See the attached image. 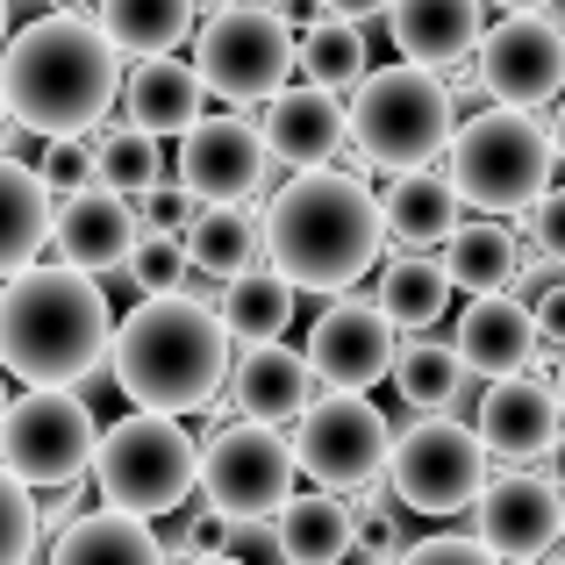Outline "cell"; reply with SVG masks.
I'll use <instances>...</instances> for the list:
<instances>
[{"instance_id": "cell-26", "label": "cell", "mask_w": 565, "mask_h": 565, "mask_svg": "<svg viewBox=\"0 0 565 565\" xmlns=\"http://www.w3.org/2000/svg\"><path fill=\"white\" fill-rule=\"evenodd\" d=\"M51 193H43L36 166H22V158H0V279L29 273V265L43 258V244H51Z\"/></svg>"}, {"instance_id": "cell-53", "label": "cell", "mask_w": 565, "mask_h": 565, "mask_svg": "<svg viewBox=\"0 0 565 565\" xmlns=\"http://www.w3.org/2000/svg\"><path fill=\"white\" fill-rule=\"evenodd\" d=\"M258 8H279V0H258Z\"/></svg>"}, {"instance_id": "cell-6", "label": "cell", "mask_w": 565, "mask_h": 565, "mask_svg": "<svg viewBox=\"0 0 565 565\" xmlns=\"http://www.w3.org/2000/svg\"><path fill=\"white\" fill-rule=\"evenodd\" d=\"M344 137L365 166L394 172V180L401 172H429L458 137V100H451L444 79H429V72H415V65H380V72H365V86L351 94Z\"/></svg>"}, {"instance_id": "cell-40", "label": "cell", "mask_w": 565, "mask_h": 565, "mask_svg": "<svg viewBox=\"0 0 565 565\" xmlns=\"http://www.w3.org/2000/svg\"><path fill=\"white\" fill-rule=\"evenodd\" d=\"M193 215H201V201H193L180 180H158V186L137 201L143 236H186V230H193Z\"/></svg>"}, {"instance_id": "cell-10", "label": "cell", "mask_w": 565, "mask_h": 565, "mask_svg": "<svg viewBox=\"0 0 565 565\" xmlns=\"http://www.w3.org/2000/svg\"><path fill=\"white\" fill-rule=\"evenodd\" d=\"M94 408L79 394H22L0 415V472L29 487V494H65L94 472Z\"/></svg>"}, {"instance_id": "cell-42", "label": "cell", "mask_w": 565, "mask_h": 565, "mask_svg": "<svg viewBox=\"0 0 565 565\" xmlns=\"http://www.w3.org/2000/svg\"><path fill=\"white\" fill-rule=\"evenodd\" d=\"M394 565H501L487 544H472V537H423V544H408Z\"/></svg>"}, {"instance_id": "cell-4", "label": "cell", "mask_w": 565, "mask_h": 565, "mask_svg": "<svg viewBox=\"0 0 565 565\" xmlns=\"http://www.w3.org/2000/svg\"><path fill=\"white\" fill-rule=\"evenodd\" d=\"M108 373L129 394L137 415H186L207 408L230 380V337H222L215 308L166 294V301H137L115 322Z\"/></svg>"}, {"instance_id": "cell-29", "label": "cell", "mask_w": 565, "mask_h": 565, "mask_svg": "<svg viewBox=\"0 0 565 565\" xmlns=\"http://www.w3.org/2000/svg\"><path fill=\"white\" fill-rule=\"evenodd\" d=\"M373 308L386 316V330H415L429 337L444 322V308H451V279H444L437 258H386L380 279H373Z\"/></svg>"}, {"instance_id": "cell-15", "label": "cell", "mask_w": 565, "mask_h": 565, "mask_svg": "<svg viewBox=\"0 0 565 565\" xmlns=\"http://www.w3.org/2000/svg\"><path fill=\"white\" fill-rule=\"evenodd\" d=\"M265 143H258V122L250 115H236V108H222V115H201V122L180 137V180L201 207H244L250 193L265 186Z\"/></svg>"}, {"instance_id": "cell-54", "label": "cell", "mask_w": 565, "mask_h": 565, "mask_svg": "<svg viewBox=\"0 0 565 565\" xmlns=\"http://www.w3.org/2000/svg\"><path fill=\"white\" fill-rule=\"evenodd\" d=\"M558 36H565V22H558Z\"/></svg>"}, {"instance_id": "cell-52", "label": "cell", "mask_w": 565, "mask_h": 565, "mask_svg": "<svg viewBox=\"0 0 565 565\" xmlns=\"http://www.w3.org/2000/svg\"><path fill=\"white\" fill-rule=\"evenodd\" d=\"M0 415H8V380H0Z\"/></svg>"}, {"instance_id": "cell-24", "label": "cell", "mask_w": 565, "mask_h": 565, "mask_svg": "<svg viewBox=\"0 0 565 565\" xmlns=\"http://www.w3.org/2000/svg\"><path fill=\"white\" fill-rule=\"evenodd\" d=\"M86 22L115 57L151 65V57H180V43L201 29V0H94Z\"/></svg>"}, {"instance_id": "cell-14", "label": "cell", "mask_w": 565, "mask_h": 565, "mask_svg": "<svg viewBox=\"0 0 565 565\" xmlns=\"http://www.w3.org/2000/svg\"><path fill=\"white\" fill-rule=\"evenodd\" d=\"M394 330H386V316L373 301H322V316L308 322V373H316V394H359L365 386H380L394 373Z\"/></svg>"}, {"instance_id": "cell-23", "label": "cell", "mask_w": 565, "mask_h": 565, "mask_svg": "<svg viewBox=\"0 0 565 565\" xmlns=\"http://www.w3.org/2000/svg\"><path fill=\"white\" fill-rule=\"evenodd\" d=\"M122 115H129V129H143V137H158V143L186 137V129L207 115V86H201V72H193L186 57H151V65H129Z\"/></svg>"}, {"instance_id": "cell-27", "label": "cell", "mask_w": 565, "mask_h": 565, "mask_svg": "<svg viewBox=\"0 0 565 565\" xmlns=\"http://www.w3.org/2000/svg\"><path fill=\"white\" fill-rule=\"evenodd\" d=\"M294 301H301V294H294L287 279H273L265 265H250L244 279H230V287L215 294V322H222V337H230V344L258 351V344H279V337H287Z\"/></svg>"}, {"instance_id": "cell-48", "label": "cell", "mask_w": 565, "mask_h": 565, "mask_svg": "<svg viewBox=\"0 0 565 565\" xmlns=\"http://www.w3.org/2000/svg\"><path fill=\"white\" fill-rule=\"evenodd\" d=\"M552 401H558V415H565V359H558V380H552Z\"/></svg>"}, {"instance_id": "cell-19", "label": "cell", "mask_w": 565, "mask_h": 565, "mask_svg": "<svg viewBox=\"0 0 565 565\" xmlns=\"http://www.w3.org/2000/svg\"><path fill=\"white\" fill-rule=\"evenodd\" d=\"M565 415L552 401V386L544 380H494L480 394V408H472V437H480L487 458H509V472H530V458H544L558 444Z\"/></svg>"}, {"instance_id": "cell-36", "label": "cell", "mask_w": 565, "mask_h": 565, "mask_svg": "<svg viewBox=\"0 0 565 565\" xmlns=\"http://www.w3.org/2000/svg\"><path fill=\"white\" fill-rule=\"evenodd\" d=\"M186 273H193L186 236H137L129 265H122L115 279H100V287L137 294V301H166V294H180V287H186ZM115 294H108V308H115Z\"/></svg>"}, {"instance_id": "cell-13", "label": "cell", "mask_w": 565, "mask_h": 565, "mask_svg": "<svg viewBox=\"0 0 565 565\" xmlns=\"http://www.w3.org/2000/svg\"><path fill=\"white\" fill-rule=\"evenodd\" d=\"M472 79H480L487 108H552L565 100V36L552 14H501L472 51Z\"/></svg>"}, {"instance_id": "cell-47", "label": "cell", "mask_w": 565, "mask_h": 565, "mask_svg": "<svg viewBox=\"0 0 565 565\" xmlns=\"http://www.w3.org/2000/svg\"><path fill=\"white\" fill-rule=\"evenodd\" d=\"M501 8H509V14H544L552 0H501Z\"/></svg>"}, {"instance_id": "cell-11", "label": "cell", "mask_w": 565, "mask_h": 565, "mask_svg": "<svg viewBox=\"0 0 565 565\" xmlns=\"http://www.w3.org/2000/svg\"><path fill=\"white\" fill-rule=\"evenodd\" d=\"M287 444H294V472H308L316 494H337V501L373 494L386 480V451H394L386 415L359 394H316Z\"/></svg>"}, {"instance_id": "cell-38", "label": "cell", "mask_w": 565, "mask_h": 565, "mask_svg": "<svg viewBox=\"0 0 565 565\" xmlns=\"http://www.w3.org/2000/svg\"><path fill=\"white\" fill-rule=\"evenodd\" d=\"M36 180H43V193H51V201H72V193H86V186L100 180L94 137H57V143H43Z\"/></svg>"}, {"instance_id": "cell-16", "label": "cell", "mask_w": 565, "mask_h": 565, "mask_svg": "<svg viewBox=\"0 0 565 565\" xmlns=\"http://www.w3.org/2000/svg\"><path fill=\"white\" fill-rule=\"evenodd\" d=\"M565 537V501L544 487V472H501L472 501V544H487L501 565H544Z\"/></svg>"}, {"instance_id": "cell-25", "label": "cell", "mask_w": 565, "mask_h": 565, "mask_svg": "<svg viewBox=\"0 0 565 565\" xmlns=\"http://www.w3.org/2000/svg\"><path fill=\"white\" fill-rule=\"evenodd\" d=\"M380 222L408 258H429V244H451L458 230V201L444 186V172H401L380 193Z\"/></svg>"}, {"instance_id": "cell-50", "label": "cell", "mask_w": 565, "mask_h": 565, "mask_svg": "<svg viewBox=\"0 0 565 565\" xmlns=\"http://www.w3.org/2000/svg\"><path fill=\"white\" fill-rule=\"evenodd\" d=\"M8 137H14V122H8V108H0V158H8Z\"/></svg>"}, {"instance_id": "cell-28", "label": "cell", "mask_w": 565, "mask_h": 565, "mask_svg": "<svg viewBox=\"0 0 565 565\" xmlns=\"http://www.w3.org/2000/svg\"><path fill=\"white\" fill-rule=\"evenodd\" d=\"M51 565H166V552H158L151 523H129L115 509H86L57 530Z\"/></svg>"}, {"instance_id": "cell-9", "label": "cell", "mask_w": 565, "mask_h": 565, "mask_svg": "<svg viewBox=\"0 0 565 565\" xmlns=\"http://www.w3.org/2000/svg\"><path fill=\"white\" fill-rule=\"evenodd\" d=\"M487 480H494V466H487L472 423H458V415H423L386 451V487L415 515H466L487 494Z\"/></svg>"}, {"instance_id": "cell-55", "label": "cell", "mask_w": 565, "mask_h": 565, "mask_svg": "<svg viewBox=\"0 0 565 565\" xmlns=\"http://www.w3.org/2000/svg\"><path fill=\"white\" fill-rule=\"evenodd\" d=\"M558 544H565V537H558Z\"/></svg>"}, {"instance_id": "cell-51", "label": "cell", "mask_w": 565, "mask_h": 565, "mask_svg": "<svg viewBox=\"0 0 565 565\" xmlns=\"http://www.w3.org/2000/svg\"><path fill=\"white\" fill-rule=\"evenodd\" d=\"M186 565H230V558H186Z\"/></svg>"}, {"instance_id": "cell-8", "label": "cell", "mask_w": 565, "mask_h": 565, "mask_svg": "<svg viewBox=\"0 0 565 565\" xmlns=\"http://www.w3.org/2000/svg\"><path fill=\"white\" fill-rule=\"evenodd\" d=\"M193 72L215 100L230 108H265L273 94H287L294 72H301V36L279 8H258V0H236V8H215L201 29H193Z\"/></svg>"}, {"instance_id": "cell-39", "label": "cell", "mask_w": 565, "mask_h": 565, "mask_svg": "<svg viewBox=\"0 0 565 565\" xmlns=\"http://www.w3.org/2000/svg\"><path fill=\"white\" fill-rule=\"evenodd\" d=\"M530 322H537V359H565V265L530 273Z\"/></svg>"}, {"instance_id": "cell-31", "label": "cell", "mask_w": 565, "mask_h": 565, "mask_svg": "<svg viewBox=\"0 0 565 565\" xmlns=\"http://www.w3.org/2000/svg\"><path fill=\"white\" fill-rule=\"evenodd\" d=\"M265 215V207H258ZM258 215L250 207H201L186 230V258L201 279H215V287H230V279H244L250 265H258Z\"/></svg>"}, {"instance_id": "cell-2", "label": "cell", "mask_w": 565, "mask_h": 565, "mask_svg": "<svg viewBox=\"0 0 565 565\" xmlns=\"http://www.w3.org/2000/svg\"><path fill=\"white\" fill-rule=\"evenodd\" d=\"M115 100H122V57L100 43L86 14H43L14 29L0 51V108L43 143L86 137Z\"/></svg>"}, {"instance_id": "cell-12", "label": "cell", "mask_w": 565, "mask_h": 565, "mask_svg": "<svg viewBox=\"0 0 565 565\" xmlns=\"http://www.w3.org/2000/svg\"><path fill=\"white\" fill-rule=\"evenodd\" d=\"M294 444L265 423H230L201 451V501L222 523H273L294 501Z\"/></svg>"}, {"instance_id": "cell-34", "label": "cell", "mask_w": 565, "mask_h": 565, "mask_svg": "<svg viewBox=\"0 0 565 565\" xmlns=\"http://www.w3.org/2000/svg\"><path fill=\"white\" fill-rule=\"evenodd\" d=\"M301 72H308V86H322V94H359L365 72H373V36H365L359 22L316 14L308 36H301Z\"/></svg>"}, {"instance_id": "cell-7", "label": "cell", "mask_w": 565, "mask_h": 565, "mask_svg": "<svg viewBox=\"0 0 565 565\" xmlns=\"http://www.w3.org/2000/svg\"><path fill=\"white\" fill-rule=\"evenodd\" d=\"M86 480L100 487V509L129 523H166L201 494V444L180 415H122L115 429H100Z\"/></svg>"}, {"instance_id": "cell-32", "label": "cell", "mask_w": 565, "mask_h": 565, "mask_svg": "<svg viewBox=\"0 0 565 565\" xmlns=\"http://www.w3.org/2000/svg\"><path fill=\"white\" fill-rule=\"evenodd\" d=\"M444 279H451V294H509L515 279V236L501 230V222H458L451 244H444Z\"/></svg>"}, {"instance_id": "cell-18", "label": "cell", "mask_w": 565, "mask_h": 565, "mask_svg": "<svg viewBox=\"0 0 565 565\" xmlns=\"http://www.w3.org/2000/svg\"><path fill=\"white\" fill-rule=\"evenodd\" d=\"M380 22H386V36H394L401 65L429 72V79H444V86H451L458 65H472V51H480V36H487L480 0H394Z\"/></svg>"}, {"instance_id": "cell-43", "label": "cell", "mask_w": 565, "mask_h": 565, "mask_svg": "<svg viewBox=\"0 0 565 565\" xmlns=\"http://www.w3.org/2000/svg\"><path fill=\"white\" fill-rule=\"evenodd\" d=\"M530 244L544 250V265H565V186H552L530 207Z\"/></svg>"}, {"instance_id": "cell-45", "label": "cell", "mask_w": 565, "mask_h": 565, "mask_svg": "<svg viewBox=\"0 0 565 565\" xmlns=\"http://www.w3.org/2000/svg\"><path fill=\"white\" fill-rule=\"evenodd\" d=\"M537 472H544V487H552V494L565 501V429H558V444H552V451H544V466H537Z\"/></svg>"}, {"instance_id": "cell-5", "label": "cell", "mask_w": 565, "mask_h": 565, "mask_svg": "<svg viewBox=\"0 0 565 565\" xmlns=\"http://www.w3.org/2000/svg\"><path fill=\"white\" fill-rule=\"evenodd\" d=\"M552 166L558 158L537 115L480 108V115H458V137L444 151V186L480 222H509V215H530L552 193Z\"/></svg>"}, {"instance_id": "cell-46", "label": "cell", "mask_w": 565, "mask_h": 565, "mask_svg": "<svg viewBox=\"0 0 565 565\" xmlns=\"http://www.w3.org/2000/svg\"><path fill=\"white\" fill-rule=\"evenodd\" d=\"M544 137H552V158L565 166V100H558V115H552V122H544Z\"/></svg>"}, {"instance_id": "cell-33", "label": "cell", "mask_w": 565, "mask_h": 565, "mask_svg": "<svg viewBox=\"0 0 565 565\" xmlns=\"http://www.w3.org/2000/svg\"><path fill=\"white\" fill-rule=\"evenodd\" d=\"M394 386H401V408L408 415H451L458 394H466V365L437 337H408L394 351Z\"/></svg>"}, {"instance_id": "cell-49", "label": "cell", "mask_w": 565, "mask_h": 565, "mask_svg": "<svg viewBox=\"0 0 565 565\" xmlns=\"http://www.w3.org/2000/svg\"><path fill=\"white\" fill-rule=\"evenodd\" d=\"M8 36H14V22H8V0H0V51H8Z\"/></svg>"}, {"instance_id": "cell-30", "label": "cell", "mask_w": 565, "mask_h": 565, "mask_svg": "<svg viewBox=\"0 0 565 565\" xmlns=\"http://www.w3.org/2000/svg\"><path fill=\"white\" fill-rule=\"evenodd\" d=\"M287 565H344L351 558V501L337 494H294L273 515Z\"/></svg>"}, {"instance_id": "cell-41", "label": "cell", "mask_w": 565, "mask_h": 565, "mask_svg": "<svg viewBox=\"0 0 565 565\" xmlns=\"http://www.w3.org/2000/svg\"><path fill=\"white\" fill-rule=\"evenodd\" d=\"M222 558H230V565H287L273 523H230V537H222Z\"/></svg>"}, {"instance_id": "cell-17", "label": "cell", "mask_w": 565, "mask_h": 565, "mask_svg": "<svg viewBox=\"0 0 565 565\" xmlns=\"http://www.w3.org/2000/svg\"><path fill=\"white\" fill-rule=\"evenodd\" d=\"M143 222H137V201H122V193L108 186H86L72 193V201L51 207V244H57V265L79 279H115L129 265V250H137Z\"/></svg>"}, {"instance_id": "cell-3", "label": "cell", "mask_w": 565, "mask_h": 565, "mask_svg": "<svg viewBox=\"0 0 565 565\" xmlns=\"http://www.w3.org/2000/svg\"><path fill=\"white\" fill-rule=\"evenodd\" d=\"M115 344V308L94 279L65 265H29L0 287V373L29 394H72L100 380Z\"/></svg>"}, {"instance_id": "cell-37", "label": "cell", "mask_w": 565, "mask_h": 565, "mask_svg": "<svg viewBox=\"0 0 565 565\" xmlns=\"http://www.w3.org/2000/svg\"><path fill=\"white\" fill-rule=\"evenodd\" d=\"M43 537H36V494L14 472H0V565H36Z\"/></svg>"}, {"instance_id": "cell-20", "label": "cell", "mask_w": 565, "mask_h": 565, "mask_svg": "<svg viewBox=\"0 0 565 565\" xmlns=\"http://www.w3.org/2000/svg\"><path fill=\"white\" fill-rule=\"evenodd\" d=\"M258 143L273 166H294V172H330L337 151H344V100L322 94V86H287V94L265 100L258 115Z\"/></svg>"}, {"instance_id": "cell-22", "label": "cell", "mask_w": 565, "mask_h": 565, "mask_svg": "<svg viewBox=\"0 0 565 565\" xmlns=\"http://www.w3.org/2000/svg\"><path fill=\"white\" fill-rule=\"evenodd\" d=\"M230 401L244 408V423H265V429L301 423L308 401H316V373H308V359L294 344H258V351H244V359H236Z\"/></svg>"}, {"instance_id": "cell-21", "label": "cell", "mask_w": 565, "mask_h": 565, "mask_svg": "<svg viewBox=\"0 0 565 565\" xmlns=\"http://www.w3.org/2000/svg\"><path fill=\"white\" fill-rule=\"evenodd\" d=\"M451 351L466 373H480L487 386L494 380H523V365H537V322H530L523 294H480V301L458 308V330Z\"/></svg>"}, {"instance_id": "cell-1", "label": "cell", "mask_w": 565, "mask_h": 565, "mask_svg": "<svg viewBox=\"0 0 565 565\" xmlns=\"http://www.w3.org/2000/svg\"><path fill=\"white\" fill-rule=\"evenodd\" d=\"M386 250L380 193L365 186V172H301L273 193V207L258 215V265L273 279H287L294 294H344L359 287Z\"/></svg>"}, {"instance_id": "cell-35", "label": "cell", "mask_w": 565, "mask_h": 565, "mask_svg": "<svg viewBox=\"0 0 565 565\" xmlns=\"http://www.w3.org/2000/svg\"><path fill=\"white\" fill-rule=\"evenodd\" d=\"M94 158H100V180L94 186H108V193H122V201H143L158 180H166V143L158 137H143V129H108V137L94 143Z\"/></svg>"}, {"instance_id": "cell-44", "label": "cell", "mask_w": 565, "mask_h": 565, "mask_svg": "<svg viewBox=\"0 0 565 565\" xmlns=\"http://www.w3.org/2000/svg\"><path fill=\"white\" fill-rule=\"evenodd\" d=\"M394 8V0H316V14H330V22H380V14Z\"/></svg>"}]
</instances>
